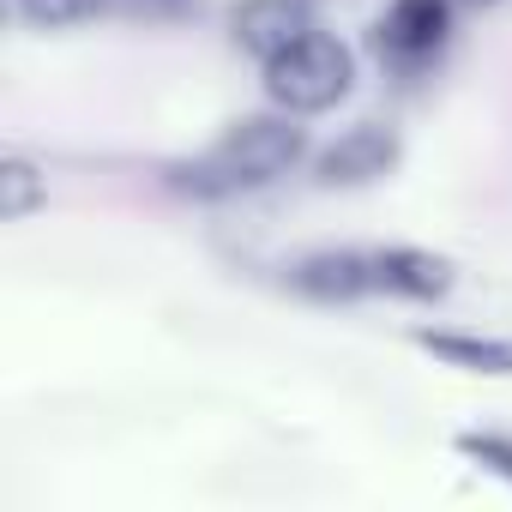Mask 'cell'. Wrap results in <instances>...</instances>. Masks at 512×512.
I'll return each instance as SVG.
<instances>
[{"instance_id": "cell-7", "label": "cell", "mask_w": 512, "mask_h": 512, "mask_svg": "<svg viewBox=\"0 0 512 512\" xmlns=\"http://www.w3.org/2000/svg\"><path fill=\"white\" fill-rule=\"evenodd\" d=\"M452 290V260L434 247H374V296H398V302H440Z\"/></svg>"}, {"instance_id": "cell-1", "label": "cell", "mask_w": 512, "mask_h": 512, "mask_svg": "<svg viewBox=\"0 0 512 512\" xmlns=\"http://www.w3.org/2000/svg\"><path fill=\"white\" fill-rule=\"evenodd\" d=\"M308 157V127L296 115H247L223 127L199 157L169 163V187L187 199H235V193H260L278 175H290Z\"/></svg>"}, {"instance_id": "cell-11", "label": "cell", "mask_w": 512, "mask_h": 512, "mask_svg": "<svg viewBox=\"0 0 512 512\" xmlns=\"http://www.w3.org/2000/svg\"><path fill=\"white\" fill-rule=\"evenodd\" d=\"M13 7L31 31H73V25H91L109 0H13Z\"/></svg>"}, {"instance_id": "cell-10", "label": "cell", "mask_w": 512, "mask_h": 512, "mask_svg": "<svg viewBox=\"0 0 512 512\" xmlns=\"http://www.w3.org/2000/svg\"><path fill=\"white\" fill-rule=\"evenodd\" d=\"M452 452L464 464H476L482 476H500L512 488V434H500V428H464V434H452Z\"/></svg>"}, {"instance_id": "cell-2", "label": "cell", "mask_w": 512, "mask_h": 512, "mask_svg": "<svg viewBox=\"0 0 512 512\" xmlns=\"http://www.w3.org/2000/svg\"><path fill=\"white\" fill-rule=\"evenodd\" d=\"M260 85H266V103L278 115H296V121L326 115L356 91V49L314 25L302 43H290L284 55H272L260 67Z\"/></svg>"}, {"instance_id": "cell-4", "label": "cell", "mask_w": 512, "mask_h": 512, "mask_svg": "<svg viewBox=\"0 0 512 512\" xmlns=\"http://www.w3.org/2000/svg\"><path fill=\"white\" fill-rule=\"evenodd\" d=\"M404 157V139L380 121H356L344 127L326 151H314V181L320 187H374L398 169Z\"/></svg>"}, {"instance_id": "cell-9", "label": "cell", "mask_w": 512, "mask_h": 512, "mask_svg": "<svg viewBox=\"0 0 512 512\" xmlns=\"http://www.w3.org/2000/svg\"><path fill=\"white\" fill-rule=\"evenodd\" d=\"M49 205V175L25 157V151H13L7 163H0V217L7 223H25L31 211H43Z\"/></svg>"}, {"instance_id": "cell-12", "label": "cell", "mask_w": 512, "mask_h": 512, "mask_svg": "<svg viewBox=\"0 0 512 512\" xmlns=\"http://www.w3.org/2000/svg\"><path fill=\"white\" fill-rule=\"evenodd\" d=\"M458 7H500V0H458Z\"/></svg>"}, {"instance_id": "cell-3", "label": "cell", "mask_w": 512, "mask_h": 512, "mask_svg": "<svg viewBox=\"0 0 512 512\" xmlns=\"http://www.w3.org/2000/svg\"><path fill=\"white\" fill-rule=\"evenodd\" d=\"M368 43L386 73H398V79L428 73L452 43V0H386Z\"/></svg>"}, {"instance_id": "cell-8", "label": "cell", "mask_w": 512, "mask_h": 512, "mask_svg": "<svg viewBox=\"0 0 512 512\" xmlns=\"http://www.w3.org/2000/svg\"><path fill=\"white\" fill-rule=\"evenodd\" d=\"M416 350H428L434 362L458 368V374H482V380H512V338H488V332H458V326H416L410 332Z\"/></svg>"}, {"instance_id": "cell-5", "label": "cell", "mask_w": 512, "mask_h": 512, "mask_svg": "<svg viewBox=\"0 0 512 512\" xmlns=\"http://www.w3.org/2000/svg\"><path fill=\"white\" fill-rule=\"evenodd\" d=\"M314 31V7L308 0H235L229 7V43L247 55V61H272L284 55L290 43H302Z\"/></svg>"}, {"instance_id": "cell-6", "label": "cell", "mask_w": 512, "mask_h": 512, "mask_svg": "<svg viewBox=\"0 0 512 512\" xmlns=\"http://www.w3.org/2000/svg\"><path fill=\"white\" fill-rule=\"evenodd\" d=\"M290 290L320 302V308L362 302V296H374V253H362V247H314L290 266Z\"/></svg>"}]
</instances>
